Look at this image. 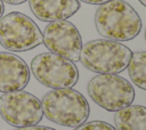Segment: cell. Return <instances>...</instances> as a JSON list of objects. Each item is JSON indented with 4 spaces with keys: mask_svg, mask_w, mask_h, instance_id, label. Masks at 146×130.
<instances>
[{
    "mask_svg": "<svg viewBox=\"0 0 146 130\" xmlns=\"http://www.w3.org/2000/svg\"><path fill=\"white\" fill-rule=\"evenodd\" d=\"M95 25L105 39L123 42L135 39L140 33L141 19L127 1L110 0L97 8Z\"/></svg>",
    "mask_w": 146,
    "mask_h": 130,
    "instance_id": "1",
    "label": "cell"
},
{
    "mask_svg": "<svg viewBox=\"0 0 146 130\" xmlns=\"http://www.w3.org/2000/svg\"><path fill=\"white\" fill-rule=\"evenodd\" d=\"M41 106L48 120L68 128H76L84 123L90 113L86 97L73 88L48 91L41 100Z\"/></svg>",
    "mask_w": 146,
    "mask_h": 130,
    "instance_id": "2",
    "label": "cell"
},
{
    "mask_svg": "<svg viewBox=\"0 0 146 130\" xmlns=\"http://www.w3.org/2000/svg\"><path fill=\"white\" fill-rule=\"evenodd\" d=\"M131 55L130 48L121 42L98 39L82 44L80 62L98 74H119L128 67Z\"/></svg>",
    "mask_w": 146,
    "mask_h": 130,
    "instance_id": "3",
    "label": "cell"
},
{
    "mask_svg": "<svg viewBox=\"0 0 146 130\" xmlns=\"http://www.w3.org/2000/svg\"><path fill=\"white\" fill-rule=\"evenodd\" d=\"M90 98L102 108L116 112L124 108L135 99V88L117 74H98L88 83Z\"/></svg>",
    "mask_w": 146,
    "mask_h": 130,
    "instance_id": "4",
    "label": "cell"
},
{
    "mask_svg": "<svg viewBox=\"0 0 146 130\" xmlns=\"http://www.w3.org/2000/svg\"><path fill=\"white\" fill-rule=\"evenodd\" d=\"M42 43V33L32 18L11 11L0 18V44L10 51H27Z\"/></svg>",
    "mask_w": 146,
    "mask_h": 130,
    "instance_id": "5",
    "label": "cell"
},
{
    "mask_svg": "<svg viewBox=\"0 0 146 130\" xmlns=\"http://www.w3.org/2000/svg\"><path fill=\"white\" fill-rule=\"evenodd\" d=\"M35 79L51 89L72 88L79 80V70L74 62L52 52H42L31 62Z\"/></svg>",
    "mask_w": 146,
    "mask_h": 130,
    "instance_id": "6",
    "label": "cell"
},
{
    "mask_svg": "<svg viewBox=\"0 0 146 130\" xmlns=\"http://www.w3.org/2000/svg\"><path fill=\"white\" fill-rule=\"evenodd\" d=\"M0 115L16 128L38 124L43 116L41 101L34 95L17 90L0 96Z\"/></svg>",
    "mask_w": 146,
    "mask_h": 130,
    "instance_id": "7",
    "label": "cell"
},
{
    "mask_svg": "<svg viewBox=\"0 0 146 130\" xmlns=\"http://www.w3.org/2000/svg\"><path fill=\"white\" fill-rule=\"evenodd\" d=\"M42 42L52 54L72 62L80 60L81 34L76 26L66 19L50 22L42 33Z\"/></svg>",
    "mask_w": 146,
    "mask_h": 130,
    "instance_id": "8",
    "label": "cell"
},
{
    "mask_svg": "<svg viewBox=\"0 0 146 130\" xmlns=\"http://www.w3.org/2000/svg\"><path fill=\"white\" fill-rule=\"evenodd\" d=\"M30 81V68L15 54L0 52V91L11 92L23 90Z\"/></svg>",
    "mask_w": 146,
    "mask_h": 130,
    "instance_id": "9",
    "label": "cell"
},
{
    "mask_svg": "<svg viewBox=\"0 0 146 130\" xmlns=\"http://www.w3.org/2000/svg\"><path fill=\"white\" fill-rule=\"evenodd\" d=\"M33 15L42 22L65 21L81 7L78 0H29Z\"/></svg>",
    "mask_w": 146,
    "mask_h": 130,
    "instance_id": "10",
    "label": "cell"
},
{
    "mask_svg": "<svg viewBox=\"0 0 146 130\" xmlns=\"http://www.w3.org/2000/svg\"><path fill=\"white\" fill-rule=\"evenodd\" d=\"M114 123L116 130H146V107L129 105L115 112Z\"/></svg>",
    "mask_w": 146,
    "mask_h": 130,
    "instance_id": "11",
    "label": "cell"
},
{
    "mask_svg": "<svg viewBox=\"0 0 146 130\" xmlns=\"http://www.w3.org/2000/svg\"><path fill=\"white\" fill-rule=\"evenodd\" d=\"M127 68L132 83L146 90V51L132 52Z\"/></svg>",
    "mask_w": 146,
    "mask_h": 130,
    "instance_id": "12",
    "label": "cell"
},
{
    "mask_svg": "<svg viewBox=\"0 0 146 130\" xmlns=\"http://www.w3.org/2000/svg\"><path fill=\"white\" fill-rule=\"evenodd\" d=\"M74 130H116L113 125L104 121H89L80 124Z\"/></svg>",
    "mask_w": 146,
    "mask_h": 130,
    "instance_id": "13",
    "label": "cell"
},
{
    "mask_svg": "<svg viewBox=\"0 0 146 130\" xmlns=\"http://www.w3.org/2000/svg\"><path fill=\"white\" fill-rule=\"evenodd\" d=\"M16 130H56L54 128L50 127H46V125H30V127H23V128H18Z\"/></svg>",
    "mask_w": 146,
    "mask_h": 130,
    "instance_id": "14",
    "label": "cell"
},
{
    "mask_svg": "<svg viewBox=\"0 0 146 130\" xmlns=\"http://www.w3.org/2000/svg\"><path fill=\"white\" fill-rule=\"evenodd\" d=\"M79 2H83V3H88V5H95V6H100L110 0H78Z\"/></svg>",
    "mask_w": 146,
    "mask_h": 130,
    "instance_id": "15",
    "label": "cell"
},
{
    "mask_svg": "<svg viewBox=\"0 0 146 130\" xmlns=\"http://www.w3.org/2000/svg\"><path fill=\"white\" fill-rule=\"evenodd\" d=\"M2 2H6V3H9V5H21L27 0H1Z\"/></svg>",
    "mask_w": 146,
    "mask_h": 130,
    "instance_id": "16",
    "label": "cell"
},
{
    "mask_svg": "<svg viewBox=\"0 0 146 130\" xmlns=\"http://www.w3.org/2000/svg\"><path fill=\"white\" fill-rule=\"evenodd\" d=\"M3 11H5V6H3V2L0 0V18L3 16Z\"/></svg>",
    "mask_w": 146,
    "mask_h": 130,
    "instance_id": "17",
    "label": "cell"
},
{
    "mask_svg": "<svg viewBox=\"0 0 146 130\" xmlns=\"http://www.w3.org/2000/svg\"><path fill=\"white\" fill-rule=\"evenodd\" d=\"M138 1H139L144 7H146V0H138Z\"/></svg>",
    "mask_w": 146,
    "mask_h": 130,
    "instance_id": "18",
    "label": "cell"
},
{
    "mask_svg": "<svg viewBox=\"0 0 146 130\" xmlns=\"http://www.w3.org/2000/svg\"><path fill=\"white\" fill-rule=\"evenodd\" d=\"M145 40H146V30H145Z\"/></svg>",
    "mask_w": 146,
    "mask_h": 130,
    "instance_id": "19",
    "label": "cell"
}]
</instances>
